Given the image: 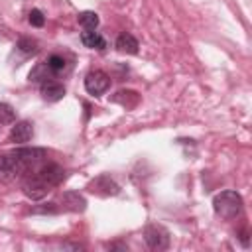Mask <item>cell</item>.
I'll return each mask as SVG.
<instances>
[{
    "label": "cell",
    "mask_w": 252,
    "mask_h": 252,
    "mask_svg": "<svg viewBox=\"0 0 252 252\" xmlns=\"http://www.w3.org/2000/svg\"><path fill=\"white\" fill-rule=\"evenodd\" d=\"M61 203H63V209L73 211V213H83L85 207H87L85 197L79 195L77 191H65V193L61 195Z\"/></svg>",
    "instance_id": "obj_7"
},
{
    "label": "cell",
    "mask_w": 252,
    "mask_h": 252,
    "mask_svg": "<svg viewBox=\"0 0 252 252\" xmlns=\"http://www.w3.org/2000/svg\"><path fill=\"white\" fill-rule=\"evenodd\" d=\"M242 197L240 193L232 191V189H226V191H220L219 195H215L213 199V209L217 213V217L220 219H236L240 213H242Z\"/></svg>",
    "instance_id": "obj_1"
},
{
    "label": "cell",
    "mask_w": 252,
    "mask_h": 252,
    "mask_svg": "<svg viewBox=\"0 0 252 252\" xmlns=\"http://www.w3.org/2000/svg\"><path fill=\"white\" fill-rule=\"evenodd\" d=\"M77 20H79V24H81L85 30H96V26H98V16H96L94 12H91V10L81 12V14L77 16Z\"/></svg>",
    "instance_id": "obj_14"
},
{
    "label": "cell",
    "mask_w": 252,
    "mask_h": 252,
    "mask_svg": "<svg viewBox=\"0 0 252 252\" xmlns=\"http://www.w3.org/2000/svg\"><path fill=\"white\" fill-rule=\"evenodd\" d=\"M45 65L57 75V73H61L65 67H67V61H65V57H61V55H57V53H53V55H49L47 57V61H45Z\"/></svg>",
    "instance_id": "obj_16"
},
{
    "label": "cell",
    "mask_w": 252,
    "mask_h": 252,
    "mask_svg": "<svg viewBox=\"0 0 252 252\" xmlns=\"http://www.w3.org/2000/svg\"><path fill=\"white\" fill-rule=\"evenodd\" d=\"M93 191H96V193H100V195H118L120 187H118L108 175H100V177L94 179Z\"/></svg>",
    "instance_id": "obj_11"
},
{
    "label": "cell",
    "mask_w": 252,
    "mask_h": 252,
    "mask_svg": "<svg viewBox=\"0 0 252 252\" xmlns=\"http://www.w3.org/2000/svg\"><path fill=\"white\" fill-rule=\"evenodd\" d=\"M116 49L120 51V53H130V55H134V53H138V39L132 35V33H120L118 37H116Z\"/></svg>",
    "instance_id": "obj_10"
},
{
    "label": "cell",
    "mask_w": 252,
    "mask_h": 252,
    "mask_svg": "<svg viewBox=\"0 0 252 252\" xmlns=\"http://www.w3.org/2000/svg\"><path fill=\"white\" fill-rule=\"evenodd\" d=\"M16 177L18 175H16L10 152L8 154H0V181H10V179H16Z\"/></svg>",
    "instance_id": "obj_13"
},
{
    "label": "cell",
    "mask_w": 252,
    "mask_h": 252,
    "mask_svg": "<svg viewBox=\"0 0 252 252\" xmlns=\"http://www.w3.org/2000/svg\"><path fill=\"white\" fill-rule=\"evenodd\" d=\"M28 22H30L33 28H43V24H45V16H43L41 10L33 8V10L30 12V16H28Z\"/></svg>",
    "instance_id": "obj_18"
},
{
    "label": "cell",
    "mask_w": 252,
    "mask_h": 252,
    "mask_svg": "<svg viewBox=\"0 0 252 252\" xmlns=\"http://www.w3.org/2000/svg\"><path fill=\"white\" fill-rule=\"evenodd\" d=\"M108 87H110V77L104 71L94 69V71L87 73V77H85V89H87L89 94L100 96V94H104L108 91Z\"/></svg>",
    "instance_id": "obj_3"
},
{
    "label": "cell",
    "mask_w": 252,
    "mask_h": 252,
    "mask_svg": "<svg viewBox=\"0 0 252 252\" xmlns=\"http://www.w3.org/2000/svg\"><path fill=\"white\" fill-rule=\"evenodd\" d=\"M39 91H41V96L49 102H55V100H61L65 96V87L59 85L57 81H45L39 85Z\"/></svg>",
    "instance_id": "obj_8"
},
{
    "label": "cell",
    "mask_w": 252,
    "mask_h": 252,
    "mask_svg": "<svg viewBox=\"0 0 252 252\" xmlns=\"http://www.w3.org/2000/svg\"><path fill=\"white\" fill-rule=\"evenodd\" d=\"M59 209L55 207V203H45V205H41V207H33L32 209V213L33 215H55Z\"/></svg>",
    "instance_id": "obj_19"
},
{
    "label": "cell",
    "mask_w": 252,
    "mask_h": 252,
    "mask_svg": "<svg viewBox=\"0 0 252 252\" xmlns=\"http://www.w3.org/2000/svg\"><path fill=\"white\" fill-rule=\"evenodd\" d=\"M81 41H83V45L89 47V49H98V51H102V49L106 47V39H104L98 32H94V30H85V32L81 33Z\"/></svg>",
    "instance_id": "obj_9"
},
{
    "label": "cell",
    "mask_w": 252,
    "mask_h": 252,
    "mask_svg": "<svg viewBox=\"0 0 252 252\" xmlns=\"http://www.w3.org/2000/svg\"><path fill=\"white\" fill-rule=\"evenodd\" d=\"M51 187L35 173V171H32V173H28L26 177H24V181H22V191H24V195L28 197V199H32V201H39V199H43L45 195H47V191H49Z\"/></svg>",
    "instance_id": "obj_2"
},
{
    "label": "cell",
    "mask_w": 252,
    "mask_h": 252,
    "mask_svg": "<svg viewBox=\"0 0 252 252\" xmlns=\"http://www.w3.org/2000/svg\"><path fill=\"white\" fill-rule=\"evenodd\" d=\"M144 240L152 250H165L169 246V232L163 226L148 224L144 228Z\"/></svg>",
    "instance_id": "obj_4"
},
{
    "label": "cell",
    "mask_w": 252,
    "mask_h": 252,
    "mask_svg": "<svg viewBox=\"0 0 252 252\" xmlns=\"http://www.w3.org/2000/svg\"><path fill=\"white\" fill-rule=\"evenodd\" d=\"M16 47H18L24 55H33V53H37V41L32 39V37H20Z\"/></svg>",
    "instance_id": "obj_15"
},
{
    "label": "cell",
    "mask_w": 252,
    "mask_h": 252,
    "mask_svg": "<svg viewBox=\"0 0 252 252\" xmlns=\"http://www.w3.org/2000/svg\"><path fill=\"white\" fill-rule=\"evenodd\" d=\"M16 120V110L8 102H0V124H12Z\"/></svg>",
    "instance_id": "obj_17"
},
{
    "label": "cell",
    "mask_w": 252,
    "mask_h": 252,
    "mask_svg": "<svg viewBox=\"0 0 252 252\" xmlns=\"http://www.w3.org/2000/svg\"><path fill=\"white\" fill-rule=\"evenodd\" d=\"M35 173L49 185V187H55V185H59L61 181H63V177H65V169L61 167V165H57V163H41L37 169H35Z\"/></svg>",
    "instance_id": "obj_5"
},
{
    "label": "cell",
    "mask_w": 252,
    "mask_h": 252,
    "mask_svg": "<svg viewBox=\"0 0 252 252\" xmlns=\"http://www.w3.org/2000/svg\"><path fill=\"white\" fill-rule=\"evenodd\" d=\"M32 136H33V126L28 120L16 122L10 130V142H14V144H26L32 140Z\"/></svg>",
    "instance_id": "obj_6"
},
{
    "label": "cell",
    "mask_w": 252,
    "mask_h": 252,
    "mask_svg": "<svg viewBox=\"0 0 252 252\" xmlns=\"http://www.w3.org/2000/svg\"><path fill=\"white\" fill-rule=\"evenodd\" d=\"M53 75H55V73H53L45 63H37V65L30 71L28 79H30V83H37V85H41V83H45V81H51Z\"/></svg>",
    "instance_id": "obj_12"
},
{
    "label": "cell",
    "mask_w": 252,
    "mask_h": 252,
    "mask_svg": "<svg viewBox=\"0 0 252 252\" xmlns=\"http://www.w3.org/2000/svg\"><path fill=\"white\" fill-rule=\"evenodd\" d=\"M108 248H110V250H128V246H126V244H120V242L108 244Z\"/></svg>",
    "instance_id": "obj_20"
}]
</instances>
